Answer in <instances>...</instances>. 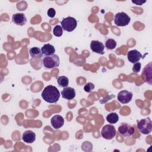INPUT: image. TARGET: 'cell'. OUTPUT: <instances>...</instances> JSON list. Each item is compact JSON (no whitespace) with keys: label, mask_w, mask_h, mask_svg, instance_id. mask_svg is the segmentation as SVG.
<instances>
[{"label":"cell","mask_w":152,"mask_h":152,"mask_svg":"<svg viewBox=\"0 0 152 152\" xmlns=\"http://www.w3.org/2000/svg\"><path fill=\"white\" fill-rule=\"evenodd\" d=\"M106 120L109 124H116L119 120V116L116 113L112 112L107 115Z\"/></svg>","instance_id":"cell-18"},{"label":"cell","mask_w":152,"mask_h":152,"mask_svg":"<svg viewBox=\"0 0 152 152\" xmlns=\"http://www.w3.org/2000/svg\"><path fill=\"white\" fill-rule=\"evenodd\" d=\"M105 46L108 49H113L116 46V42L112 39H109L105 43Z\"/></svg>","instance_id":"cell-19"},{"label":"cell","mask_w":152,"mask_h":152,"mask_svg":"<svg viewBox=\"0 0 152 152\" xmlns=\"http://www.w3.org/2000/svg\"><path fill=\"white\" fill-rule=\"evenodd\" d=\"M131 21L130 17L125 12H121L115 14L114 18L115 24L117 26L123 27L127 26Z\"/></svg>","instance_id":"cell-5"},{"label":"cell","mask_w":152,"mask_h":152,"mask_svg":"<svg viewBox=\"0 0 152 152\" xmlns=\"http://www.w3.org/2000/svg\"><path fill=\"white\" fill-rule=\"evenodd\" d=\"M132 2L134 4H136L137 5H141L143 3H145L146 1H138L137 2H135V1H132Z\"/></svg>","instance_id":"cell-24"},{"label":"cell","mask_w":152,"mask_h":152,"mask_svg":"<svg viewBox=\"0 0 152 152\" xmlns=\"http://www.w3.org/2000/svg\"><path fill=\"white\" fill-rule=\"evenodd\" d=\"M57 82L60 87L65 88L68 86L69 80L65 76H59L57 78Z\"/></svg>","instance_id":"cell-17"},{"label":"cell","mask_w":152,"mask_h":152,"mask_svg":"<svg viewBox=\"0 0 152 152\" xmlns=\"http://www.w3.org/2000/svg\"><path fill=\"white\" fill-rule=\"evenodd\" d=\"M132 98V93L127 90H122L118 94V100L122 104H126L131 102Z\"/></svg>","instance_id":"cell-8"},{"label":"cell","mask_w":152,"mask_h":152,"mask_svg":"<svg viewBox=\"0 0 152 152\" xmlns=\"http://www.w3.org/2000/svg\"><path fill=\"white\" fill-rule=\"evenodd\" d=\"M141 66V64L140 62H138L137 63H135L133 67H132V71L135 73H138V72L140 71Z\"/></svg>","instance_id":"cell-22"},{"label":"cell","mask_w":152,"mask_h":152,"mask_svg":"<svg viewBox=\"0 0 152 152\" xmlns=\"http://www.w3.org/2000/svg\"><path fill=\"white\" fill-rule=\"evenodd\" d=\"M118 132L122 137H130L135 132L134 128L126 123H122L118 128Z\"/></svg>","instance_id":"cell-7"},{"label":"cell","mask_w":152,"mask_h":152,"mask_svg":"<svg viewBox=\"0 0 152 152\" xmlns=\"http://www.w3.org/2000/svg\"><path fill=\"white\" fill-rule=\"evenodd\" d=\"M137 128L141 134H149L152 131V122L150 118H144L138 121Z\"/></svg>","instance_id":"cell-2"},{"label":"cell","mask_w":152,"mask_h":152,"mask_svg":"<svg viewBox=\"0 0 152 152\" xmlns=\"http://www.w3.org/2000/svg\"><path fill=\"white\" fill-rule=\"evenodd\" d=\"M50 124L54 129H58L64 125V119L61 115H56L51 118Z\"/></svg>","instance_id":"cell-11"},{"label":"cell","mask_w":152,"mask_h":152,"mask_svg":"<svg viewBox=\"0 0 152 152\" xmlns=\"http://www.w3.org/2000/svg\"><path fill=\"white\" fill-rule=\"evenodd\" d=\"M43 65L46 69L57 68L59 65V58L55 54L46 56L43 59Z\"/></svg>","instance_id":"cell-3"},{"label":"cell","mask_w":152,"mask_h":152,"mask_svg":"<svg viewBox=\"0 0 152 152\" xmlns=\"http://www.w3.org/2000/svg\"><path fill=\"white\" fill-rule=\"evenodd\" d=\"M41 96L45 102L49 103H55L58 101L60 97V93L56 87L49 85L45 87Z\"/></svg>","instance_id":"cell-1"},{"label":"cell","mask_w":152,"mask_h":152,"mask_svg":"<svg viewBox=\"0 0 152 152\" xmlns=\"http://www.w3.org/2000/svg\"><path fill=\"white\" fill-rule=\"evenodd\" d=\"M41 50H42L43 55H45L46 56L52 55L54 54V53L55 52V49L54 46L49 43L44 45L42 47Z\"/></svg>","instance_id":"cell-15"},{"label":"cell","mask_w":152,"mask_h":152,"mask_svg":"<svg viewBox=\"0 0 152 152\" xmlns=\"http://www.w3.org/2000/svg\"><path fill=\"white\" fill-rule=\"evenodd\" d=\"M94 88V85L92 83H87L84 87V90L87 93H91Z\"/></svg>","instance_id":"cell-21"},{"label":"cell","mask_w":152,"mask_h":152,"mask_svg":"<svg viewBox=\"0 0 152 152\" xmlns=\"http://www.w3.org/2000/svg\"><path fill=\"white\" fill-rule=\"evenodd\" d=\"M141 58V53L138 50L135 49L129 50L127 53V58L128 61L132 64L138 62Z\"/></svg>","instance_id":"cell-9"},{"label":"cell","mask_w":152,"mask_h":152,"mask_svg":"<svg viewBox=\"0 0 152 152\" xmlns=\"http://www.w3.org/2000/svg\"><path fill=\"white\" fill-rule=\"evenodd\" d=\"M48 15L50 18H53L56 15V11L53 8H50L48 10Z\"/></svg>","instance_id":"cell-23"},{"label":"cell","mask_w":152,"mask_h":152,"mask_svg":"<svg viewBox=\"0 0 152 152\" xmlns=\"http://www.w3.org/2000/svg\"><path fill=\"white\" fill-rule=\"evenodd\" d=\"M101 135L106 140H112L116 136V131L112 125H106L102 129Z\"/></svg>","instance_id":"cell-6"},{"label":"cell","mask_w":152,"mask_h":152,"mask_svg":"<svg viewBox=\"0 0 152 152\" xmlns=\"http://www.w3.org/2000/svg\"><path fill=\"white\" fill-rule=\"evenodd\" d=\"M90 48L95 53L103 55L104 54V45L98 40H92L90 43Z\"/></svg>","instance_id":"cell-10"},{"label":"cell","mask_w":152,"mask_h":152,"mask_svg":"<svg viewBox=\"0 0 152 152\" xmlns=\"http://www.w3.org/2000/svg\"><path fill=\"white\" fill-rule=\"evenodd\" d=\"M61 24L63 30L71 32L76 28L77 26V21L74 17H68L64 18L61 21Z\"/></svg>","instance_id":"cell-4"},{"label":"cell","mask_w":152,"mask_h":152,"mask_svg":"<svg viewBox=\"0 0 152 152\" xmlns=\"http://www.w3.org/2000/svg\"><path fill=\"white\" fill-rule=\"evenodd\" d=\"M53 34L56 37H61L63 34V29L61 26L57 25L56 26L53 30Z\"/></svg>","instance_id":"cell-20"},{"label":"cell","mask_w":152,"mask_h":152,"mask_svg":"<svg viewBox=\"0 0 152 152\" xmlns=\"http://www.w3.org/2000/svg\"><path fill=\"white\" fill-rule=\"evenodd\" d=\"M29 53L31 57L35 59L41 58L43 55L41 49L37 47H33L30 48L29 50Z\"/></svg>","instance_id":"cell-16"},{"label":"cell","mask_w":152,"mask_h":152,"mask_svg":"<svg viewBox=\"0 0 152 152\" xmlns=\"http://www.w3.org/2000/svg\"><path fill=\"white\" fill-rule=\"evenodd\" d=\"M12 21L16 25L23 26L27 23V18L24 14L16 13L12 15Z\"/></svg>","instance_id":"cell-12"},{"label":"cell","mask_w":152,"mask_h":152,"mask_svg":"<svg viewBox=\"0 0 152 152\" xmlns=\"http://www.w3.org/2000/svg\"><path fill=\"white\" fill-rule=\"evenodd\" d=\"M22 139L26 143H32L36 140V134L31 130L26 131L23 134Z\"/></svg>","instance_id":"cell-14"},{"label":"cell","mask_w":152,"mask_h":152,"mask_svg":"<svg viewBox=\"0 0 152 152\" xmlns=\"http://www.w3.org/2000/svg\"><path fill=\"white\" fill-rule=\"evenodd\" d=\"M62 97L66 100H72L75 96V91L74 88L69 87L64 88L61 91Z\"/></svg>","instance_id":"cell-13"}]
</instances>
